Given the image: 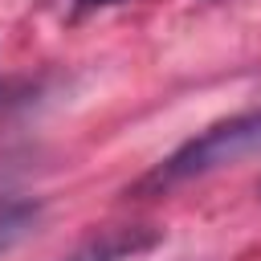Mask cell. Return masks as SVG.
<instances>
[{
  "mask_svg": "<svg viewBox=\"0 0 261 261\" xmlns=\"http://www.w3.org/2000/svg\"><path fill=\"white\" fill-rule=\"evenodd\" d=\"M155 241H159V232H143V228H130V232H110V237L86 241V245H82L73 257H65V261H126V257L147 253Z\"/></svg>",
  "mask_w": 261,
  "mask_h": 261,
  "instance_id": "2",
  "label": "cell"
},
{
  "mask_svg": "<svg viewBox=\"0 0 261 261\" xmlns=\"http://www.w3.org/2000/svg\"><path fill=\"white\" fill-rule=\"evenodd\" d=\"M41 224V204L37 200H8L0 204V257L16 249L24 237H33Z\"/></svg>",
  "mask_w": 261,
  "mask_h": 261,
  "instance_id": "3",
  "label": "cell"
},
{
  "mask_svg": "<svg viewBox=\"0 0 261 261\" xmlns=\"http://www.w3.org/2000/svg\"><path fill=\"white\" fill-rule=\"evenodd\" d=\"M16 98H20V86H12V82H0V114H4V110H8Z\"/></svg>",
  "mask_w": 261,
  "mask_h": 261,
  "instance_id": "4",
  "label": "cell"
},
{
  "mask_svg": "<svg viewBox=\"0 0 261 261\" xmlns=\"http://www.w3.org/2000/svg\"><path fill=\"white\" fill-rule=\"evenodd\" d=\"M253 155H261V110H245V114H232L224 122H212L208 130H200L196 139L175 147L139 188H151V192L175 188V184L212 175V171L232 167V163L253 159Z\"/></svg>",
  "mask_w": 261,
  "mask_h": 261,
  "instance_id": "1",
  "label": "cell"
},
{
  "mask_svg": "<svg viewBox=\"0 0 261 261\" xmlns=\"http://www.w3.org/2000/svg\"><path fill=\"white\" fill-rule=\"evenodd\" d=\"M98 4H118V0H77V8H98Z\"/></svg>",
  "mask_w": 261,
  "mask_h": 261,
  "instance_id": "5",
  "label": "cell"
}]
</instances>
